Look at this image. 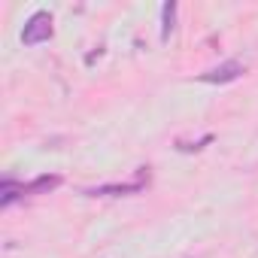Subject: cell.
Wrapping results in <instances>:
<instances>
[{
	"instance_id": "cell-1",
	"label": "cell",
	"mask_w": 258,
	"mask_h": 258,
	"mask_svg": "<svg viewBox=\"0 0 258 258\" xmlns=\"http://www.w3.org/2000/svg\"><path fill=\"white\" fill-rule=\"evenodd\" d=\"M149 188V167H137V179L134 182H109V185H94V188H82L85 198H124V195H140Z\"/></svg>"
},
{
	"instance_id": "cell-2",
	"label": "cell",
	"mask_w": 258,
	"mask_h": 258,
	"mask_svg": "<svg viewBox=\"0 0 258 258\" xmlns=\"http://www.w3.org/2000/svg\"><path fill=\"white\" fill-rule=\"evenodd\" d=\"M52 34H55V19H52V13L40 10V13H34V16L25 22L22 43H25V46H40V43H49Z\"/></svg>"
},
{
	"instance_id": "cell-3",
	"label": "cell",
	"mask_w": 258,
	"mask_h": 258,
	"mask_svg": "<svg viewBox=\"0 0 258 258\" xmlns=\"http://www.w3.org/2000/svg\"><path fill=\"white\" fill-rule=\"evenodd\" d=\"M243 73H246V64H243V61H237V58H228V61H222L219 67H210L207 73H201L198 79H201V82H207V85H225V82L240 79Z\"/></svg>"
},
{
	"instance_id": "cell-4",
	"label": "cell",
	"mask_w": 258,
	"mask_h": 258,
	"mask_svg": "<svg viewBox=\"0 0 258 258\" xmlns=\"http://www.w3.org/2000/svg\"><path fill=\"white\" fill-rule=\"evenodd\" d=\"M61 185V176L58 173H46V176H37L31 182H25V195H49Z\"/></svg>"
},
{
	"instance_id": "cell-5",
	"label": "cell",
	"mask_w": 258,
	"mask_h": 258,
	"mask_svg": "<svg viewBox=\"0 0 258 258\" xmlns=\"http://www.w3.org/2000/svg\"><path fill=\"white\" fill-rule=\"evenodd\" d=\"M19 198H25V182H16V179H4V182H0V207H10Z\"/></svg>"
},
{
	"instance_id": "cell-6",
	"label": "cell",
	"mask_w": 258,
	"mask_h": 258,
	"mask_svg": "<svg viewBox=\"0 0 258 258\" xmlns=\"http://www.w3.org/2000/svg\"><path fill=\"white\" fill-rule=\"evenodd\" d=\"M176 0H167V4L161 7V40L167 43L170 40V34H173V28H176Z\"/></svg>"
},
{
	"instance_id": "cell-7",
	"label": "cell",
	"mask_w": 258,
	"mask_h": 258,
	"mask_svg": "<svg viewBox=\"0 0 258 258\" xmlns=\"http://www.w3.org/2000/svg\"><path fill=\"white\" fill-rule=\"evenodd\" d=\"M207 143H213V134H204L198 143H185V140H179V143H176V149H179V152H198V149H204Z\"/></svg>"
}]
</instances>
